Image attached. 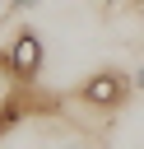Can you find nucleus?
I'll return each instance as SVG.
<instances>
[{"instance_id":"1","label":"nucleus","mask_w":144,"mask_h":149,"mask_svg":"<svg viewBox=\"0 0 144 149\" xmlns=\"http://www.w3.org/2000/svg\"><path fill=\"white\" fill-rule=\"evenodd\" d=\"M130 88H135V79H130L121 65H102V70H93V74L79 84V102L93 107V112H121V107L130 102Z\"/></svg>"},{"instance_id":"2","label":"nucleus","mask_w":144,"mask_h":149,"mask_svg":"<svg viewBox=\"0 0 144 149\" xmlns=\"http://www.w3.org/2000/svg\"><path fill=\"white\" fill-rule=\"evenodd\" d=\"M42 61H46V47H42V33L37 28H19L9 37V47H0V70L14 84H37Z\"/></svg>"},{"instance_id":"3","label":"nucleus","mask_w":144,"mask_h":149,"mask_svg":"<svg viewBox=\"0 0 144 149\" xmlns=\"http://www.w3.org/2000/svg\"><path fill=\"white\" fill-rule=\"evenodd\" d=\"M42 0H9V14H19V9H37Z\"/></svg>"},{"instance_id":"4","label":"nucleus","mask_w":144,"mask_h":149,"mask_svg":"<svg viewBox=\"0 0 144 149\" xmlns=\"http://www.w3.org/2000/svg\"><path fill=\"white\" fill-rule=\"evenodd\" d=\"M135 88H139V93H144V65H139V74H135Z\"/></svg>"}]
</instances>
